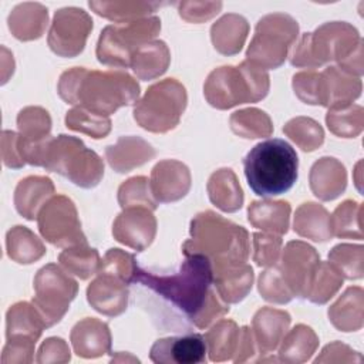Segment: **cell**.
Returning a JSON list of instances; mask_svg holds the SVG:
<instances>
[{
    "label": "cell",
    "mask_w": 364,
    "mask_h": 364,
    "mask_svg": "<svg viewBox=\"0 0 364 364\" xmlns=\"http://www.w3.org/2000/svg\"><path fill=\"white\" fill-rule=\"evenodd\" d=\"M57 92L67 104L109 117L138 101L139 84L127 71L74 67L60 75Z\"/></svg>",
    "instance_id": "1"
},
{
    "label": "cell",
    "mask_w": 364,
    "mask_h": 364,
    "mask_svg": "<svg viewBox=\"0 0 364 364\" xmlns=\"http://www.w3.org/2000/svg\"><path fill=\"white\" fill-rule=\"evenodd\" d=\"M134 283L154 291L195 324L212 290L213 270L205 256L189 255L171 274H155L138 266Z\"/></svg>",
    "instance_id": "2"
},
{
    "label": "cell",
    "mask_w": 364,
    "mask_h": 364,
    "mask_svg": "<svg viewBox=\"0 0 364 364\" xmlns=\"http://www.w3.org/2000/svg\"><path fill=\"white\" fill-rule=\"evenodd\" d=\"M330 61L351 75H363V40L346 21L324 23L313 33H304L290 55V64L299 68H317Z\"/></svg>",
    "instance_id": "3"
},
{
    "label": "cell",
    "mask_w": 364,
    "mask_h": 364,
    "mask_svg": "<svg viewBox=\"0 0 364 364\" xmlns=\"http://www.w3.org/2000/svg\"><path fill=\"white\" fill-rule=\"evenodd\" d=\"M189 233L191 237L182 245L183 255L205 256L212 270L243 264L249 257L247 230L213 210L198 213L191 220Z\"/></svg>",
    "instance_id": "4"
},
{
    "label": "cell",
    "mask_w": 364,
    "mask_h": 364,
    "mask_svg": "<svg viewBox=\"0 0 364 364\" xmlns=\"http://www.w3.org/2000/svg\"><path fill=\"white\" fill-rule=\"evenodd\" d=\"M245 176L255 195L277 196L291 189L299 176V158L284 139L272 138L255 145L243 159Z\"/></svg>",
    "instance_id": "5"
},
{
    "label": "cell",
    "mask_w": 364,
    "mask_h": 364,
    "mask_svg": "<svg viewBox=\"0 0 364 364\" xmlns=\"http://www.w3.org/2000/svg\"><path fill=\"white\" fill-rule=\"evenodd\" d=\"M269 88L267 71L245 60L239 65L215 68L203 84V94L213 108L229 109L263 100Z\"/></svg>",
    "instance_id": "6"
},
{
    "label": "cell",
    "mask_w": 364,
    "mask_h": 364,
    "mask_svg": "<svg viewBox=\"0 0 364 364\" xmlns=\"http://www.w3.org/2000/svg\"><path fill=\"white\" fill-rule=\"evenodd\" d=\"M40 166L55 172L80 188H94L104 176V162L80 138L71 135L50 136L41 151Z\"/></svg>",
    "instance_id": "7"
},
{
    "label": "cell",
    "mask_w": 364,
    "mask_h": 364,
    "mask_svg": "<svg viewBox=\"0 0 364 364\" xmlns=\"http://www.w3.org/2000/svg\"><path fill=\"white\" fill-rule=\"evenodd\" d=\"M185 87L175 78H165L152 84L145 95L134 105L136 124L155 134H165L176 128L186 108Z\"/></svg>",
    "instance_id": "8"
},
{
    "label": "cell",
    "mask_w": 364,
    "mask_h": 364,
    "mask_svg": "<svg viewBox=\"0 0 364 364\" xmlns=\"http://www.w3.org/2000/svg\"><path fill=\"white\" fill-rule=\"evenodd\" d=\"M161 31V20L156 16L144 17L128 23L107 26L97 43V60L108 67H131L135 51L152 41Z\"/></svg>",
    "instance_id": "9"
},
{
    "label": "cell",
    "mask_w": 364,
    "mask_h": 364,
    "mask_svg": "<svg viewBox=\"0 0 364 364\" xmlns=\"http://www.w3.org/2000/svg\"><path fill=\"white\" fill-rule=\"evenodd\" d=\"M299 36L297 21L286 13H272L262 17L246 51V60L263 70L279 68Z\"/></svg>",
    "instance_id": "10"
},
{
    "label": "cell",
    "mask_w": 364,
    "mask_h": 364,
    "mask_svg": "<svg viewBox=\"0 0 364 364\" xmlns=\"http://www.w3.org/2000/svg\"><path fill=\"white\" fill-rule=\"evenodd\" d=\"M31 303L43 316L47 327L57 324L78 293L77 282L68 272L54 263L43 266L34 277Z\"/></svg>",
    "instance_id": "11"
},
{
    "label": "cell",
    "mask_w": 364,
    "mask_h": 364,
    "mask_svg": "<svg viewBox=\"0 0 364 364\" xmlns=\"http://www.w3.org/2000/svg\"><path fill=\"white\" fill-rule=\"evenodd\" d=\"M37 225L41 236L57 247L85 245L87 237L81 230V222L74 202L64 196H53L40 210Z\"/></svg>",
    "instance_id": "12"
},
{
    "label": "cell",
    "mask_w": 364,
    "mask_h": 364,
    "mask_svg": "<svg viewBox=\"0 0 364 364\" xmlns=\"http://www.w3.org/2000/svg\"><path fill=\"white\" fill-rule=\"evenodd\" d=\"M92 30V18L81 9L64 7L55 11L47 43L60 57H77L85 47Z\"/></svg>",
    "instance_id": "13"
},
{
    "label": "cell",
    "mask_w": 364,
    "mask_h": 364,
    "mask_svg": "<svg viewBox=\"0 0 364 364\" xmlns=\"http://www.w3.org/2000/svg\"><path fill=\"white\" fill-rule=\"evenodd\" d=\"M320 263L317 250L306 242H289L276 263L293 297L307 299L314 272Z\"/></svg>",
    "instance_id": "14"
},
{
    "label": "cell",
    "mask_w": 364,
    "mask_h": 364,
    "mask_svg": "<svg viewBox=\"0 0 364 364\" xmlns=\"http://www.w3.org/2000/svg\"><path fill=\"white\" fill-rule=\"evenodd\" d=\"M156 219L146 208H128L115 218L112 236L117 242L136 250H145L155 239Z\"/></svg>",
    "instance_id": "15"
},
{
    "label": "cell",
    "mask_w": 364,
    "mask_h": 364,
    "mask_svg": "<svg viewBox=\"0 0 364 364\" xmlns=\"http://www.w3.org/2000/svg\"><path fill=\"white\" fill-rule=\"evenodd\" d=\"M206 341L199 333L166 337L156 340L149 351V358L156 364H198L206 361Z\"/></svg>",
    "instance_id": "16"
},
{
    "label": "cell",
    "mask_w": 364,
    "mask_h": 364,
    "mask_svg": "<svg viewBox=\"0 0 364 364\" xmlns=\"http://www.w3.org/2000/svg\"><path fill=\"white\" fill-rule=\"evenodd\" d=\"M149 183L158 203L176 202L191 189V172L181 161L164 159L152 168Z\"/></svg>",
    "instance_id": "17"
},
{
    "label": "cell",
    "mask_w": 364,
    "mask_h": 364,
    "mask_svg": "<svg viewBox=\"0 0 364 364\" xmlns=\"http://www.w3.org/2000/svg\"><path fill=\"white\" fill-rule=\"evenodd\" d=\"M129 290L128 284L108 273L98 272L97 277L87 287L90 306L108 317H117L127 310Z\"/></svg>",
    "instance_id": "18"
},
{
    "label": "cell",
    "mask_w": 364,
    "mask_h": 364,
    "mask_svg": "<svg viewBox=\"0 0 364 364\" xmlns=\"http://www.w3.org/2000/svg\"><path fill=\"white\" fill-rule=\"evenodd\" d=\"M291 317L286 310L273 307L259 309L252 320V333L259 351V361L263 354H270L277 348L289 330Z\"/></svg>",
    "instance_id": "19"
},
{
    "label": "cell",
    "mask_w": 364,
    "mask_h": 364,
    "mask_svg": "<svg viewBox=\"0 0 364 364\" xmlns=\"http://www.w3.org/2000/svg\"><path fill=\"white\" fill-rule=\"evenodd\" d=\"M361 80L337 65H330L320 73V105L338 107L351 104L361 95Z\"/></svg>",
    "instance_id": "20"
},
{
    "label": "cell",
    "mask_w": 364,
    "mask_h": 364,
    "mask_svg": "<svg viewBox=\"0 0 364 364\" xmlns=\"http://www.w3.org/2000/svg\"><path fill=\"white\" fill-rule=\"evenodd\" d=\"M73 350L78 357L97 358L111 353V331L107 323L85 317L70 333Z\"/></svg>",
    "instance_id": "21"
},
{
    "label": "cell",
    "mask_w": 364,
    "mask_h": 364,
    "mask_svg": "<svg viewBox=\"0 0 364 364\" xmlns=\"http://www.w3.org/2000/svg\"><path fill=\"white\" fill-rule=\"evenodd\" d=\"M155 155L156 151L149 142L134 135L119 136L114 145L105 148L107 162L118 173L129 172L149 162Z\"/></svg>",
    "instance_id": "22"
},
{
    "label": "cell",
    "mask_w": 364,
    "mask_h": 364,
    "mask_svg": "<svg viewBox=\"0 0 364 364\" xmlns=\"http://www.w3.org/2000/svg\"><path fill=\"white\" fill-rule=\"evenodd\" d=\"M309 182L316 198L324 202L333 200L346 191L347 172L338 159L323 156L313 164Z\"/></svg>",
    "instance_id": "23"
},
{
    "label": "cell",
    "mask_w": 364,
    "mask_h": 364,
    "mask_svg": "<svg viewBox=\"0 0 364 364\" xmlns=\"http://www.w3.org/2000/svg\"><path fill=\"white\" fill-rule=\"evenodd\" d=\"M54 183L47 176L31 175L21 179L14 189L16 210L27 220L38 218L40 210L54 196Z\"/></svg>",
    "instance_id": "24"
},
{
    "label": "cell",
    "mask_w": 364,
    "mask_h": 364,
    "mask_svg": "<svg viewBox=\"0 0 364 364\" xmlns=\"http://www.w3.org/2000/svg\"><path fill=\"white\" fill-rule=\"evenodd\" d=\"M48 328L33 303L18 301L6 314V340L36 343L43 330Z\"/></svg>",
    "instance_id": "25"
},
{
    "label": "cell",
    "mask_w": 364,
    "mask_h": 364,
    "mask_svg": "<svg viewBox=\"0 0 364 364\" xmlns=\"http://www.w3.org/2000/svg\"><path fill=\"white\" fill-rule=\"evenodd\" d=\"M328 320L340 331H357L364 324V291L348 287L336 303L328 307Z\"/></svg>",
    "instance_id": "26"
},
{
    "label": "cell",
    "mask_w": 364,
    "mask_h": 364,
    "mask_svg": "<svg viewBox=\"0 0 364 364\" xmlns=\"http://www.w3.org/2000/svg\"><path fill=\"white\" fill-rule=\"evenodd\" d=\"M9 28L20 41L40 38L48 23L47 9L40 3H21L9 14Z\"/></svg>",
    "instance_id": "27"
},
{
    "label": "cell",
    "mask_w": 364,
    "mask_h": 364,
    "mask_svg": "<svg viewBox=\"0 0 364 364\" xmlns=\"http://www.w3.org/2000/svg\"><path fill=\"white\" fill-rule=\"evenodd\" d=\"M249 34L247 20L235 13L225 14L210 27V38L215 50L223 55H235L245 46Z\"/></svg>",
    "instance_id": "28"
},
{
    "label": "cell",
    "mask_w": 364,
    "mask_h": 364,
    "mask_svg": "<svg viewBox=\"0 0 364 364\" xmlns=\"http://www.w3.org/2000/svg\"><path fill=\"white\" fill-rule=\"evenodd\" d=\"M290 212L286 200H253L247 208V219L253 228L282 236L289 230Z\"/></svg>",
    "instance_id": "29"
},
{
    "label": "cell",
    "mask_w": 364,
    "mask_h": 364,
    "mask_svg": "<svg viewBox=\"0 0 364 364\" xmlns=\"http://www.w3.org/2000/svg\"><path fill=\"white\" fill-rule=\"evenodd\" d=\"M253 279V269L247 263L213 270V286L228 304L242 301L252 290Z\"/></svg>",
    "instance_id": "30"
},
{
    "label": "cell",
    "mask_w": 364,
    "mask_h": 364,
    "mask_svg": "<svg viewBox=\"0 0 364 364\" xmlns=\"http://www.w3.org/2000/svg\"><path fill=\"white\" fill-rule=\"evenodd\" d=\"M210 202L223 212L233 213L243 205V191L230 168L215 171L206 185Z\"/></svg>",
    "instance_id": "31"
},
{
    "label": "cell",
    "mask_w": 364,
    "mask_h": 364,
    "mask_svg": "<svg viewBox=\"0 0 364 364\" xmlns=\"http://www.w3.org/2000/svg\"><path fill=\"white\" fill-rule=\"evenodd\" d=\"M293 229L299 236L314 242H327L333 237L330 213L316 202H304L296 209Z\"/></svg>",
    "instance_id": "32"
},
{
    "label": "cell",
    "mask_w": 364,
    "mask_h": 364,
    "mask_svg": "<svg viewBox=\"0 0 364 364\" xmlns=\"http://www.w3.org/2000/svg\"><path fill=\"white\" fill-rule=\"evenodd\" d=\"M171 63V53L168 46L161 40H152L141 46L131 61L134 74L144 81L158 78L162 75Z\"/></svg>",
    "instance_id": "33"
},
{
    "label": "cell",
    "mask_w": 364,
    "mask_h": 364,
    "mask_svg": "<svg viewBox=\"0 0 364 364\" xmlns=\"http://www.w3.org/2000/svg\"><path fill=\"white\" fill-rule=\"evenodd\" d=\"M318 347V337L314 330L306 324L294 326L280 341L279 361L300 364L311 358Z\"/></svg>",
    "instance_id": "34"
},
{
    "label": "cell",
    "mask_w": 364,
    "mask_h": 364,
    "mask_svg": "<svg viewBox=\"0 0 364 364\" xmlns=\"http://www.w3.org/2000/svg\"><path fill=\"white\" fill-rule=\"evenodd\" d=\"M7 256L18 264H31L46 255V246L28 228L17 225L6 235Z\"/></svg>",
    "instance_id": "35"
},
{
    "label": "cell",
    "mask_w": 364,
    "mask_h": 364,
    "mask_svg": "<svg viewBox=\"0 0 364 364\" xmlns=\"http://www.w3.org/2000/svg\"><path fill=\"white\" fill-rule=\"evenodd\" d=\"M209 360L215 363L232 360L239 344L240 328L233 320H220L203 336Z\"/></svg>",
    "instance_id": "36"
},
{
    "label": "cell",
    "mask_w": 364,
    "mask_h": 364,
    "mask_svg": "<svg viewBox=\"0 0 364 364\" xmlns=\"http://www.w3.org/2000/svg\"><path fill=\"white\" fill-rule=\"evenodd\" d=\"M88 6L101 17L115 23H128L154 13L161 3L158 1H90Z\"/></svg>",
    "instance_id": "37"
},
{
    "label": "cell",
    "mask_w": 364,
    "mask_h": 364,
    "mask_svg": "<svg viewBox=\"0 0 364 364\" xmlns=\"http://www.w3.org/2000/svg\"><path fill=\"white\" fill-rule=\"evenodd\" d=\"M58 262L63 269L81 280H87L97 274L101 267V257L97 249L90 247L88 243L65 247L58 255Z\"/></svg>",
    "instance_id": "38"
},
{
    "label": "cell",
    "mask_w": 364,
    "mask_h": 364,
    "mask_svg": "<svg viewBox=\"0 0 364 364\" xmlns=\"http://www.w3.org/2000/svg\"><path fill=\"white\" fill-rule=\"evenodd\" d=\"M326 124L340 138H355L364 128V109L357 104H347L328 108Z\"/></svg>",
    "instance_id": "39"
},
{
    "label": "cell",
    "mask_w": 364,
    "mask_h": 364,
    "mask_svg": "<svg viewBox=\"0 0 364 364\" xmlns=\"http://www.w3.org/2000/svg\"><path fill=\"white\" fill-rule=\"evenodd\" d=\"M229 125L233 134L246 139L264 138L273 134L270 117L259 108L235 111L229 118Z\"/></svg>",
    "instance_id": "40"
},
{
    "label": "cell",
    "mask_w": 364,
    "mask_h": 364,
    "mask_svg": "<svg viewBox=\"0 0 364 364\" xmlns=\"http://www.w3.org/2000/svg\"><path fill=\"white\" fill-rule=\"evenodd\" d=\"M361 215H363V205L347 199L340 203L333 215H330V226L333 236L337 237H353V239H363V229H361Z\"/></svg>",
    "instance_id": "41"
},
{
    "label": "cell",
    "mask_w": 364,
    "mask_h": 364,
    "mask_svg": "<svg viewBox=\"0 0 364 364\" xmlns=\"http://www.w3.org/2000/svg\"><path fill=\"white\" fill-rule=\"evenodd\" d=\"M17 128L24 142L38 144L51 136V117L41 107H26L17 115Z\"/></svg>",
    "instance_id": "42"
},
{
    "label": "cell",
    "mask_w": 364,
    "mask_h": 364,
    "mask_svg": "<svg viewBox=\"0 0 364 364\" xmlns=\"http://www.w3.org/2000/svg\"><path fill=\"white\" fill-rule=\"evenodd\" d=\"M283 132L304 152L316 151L324 142L321 125L309 117L291 118L284 124Z\"/></svg>",
    "instance_id": "43"
},
{
    "label": "cell",
    "mask_w": 364,
    "mask_h": 364,
    "mask_svg": "<svg viewBox=\"0 0 364 364\" xmlns=\"http://www.w3.org/2000/svg\"><path fill=\"white\" fill-rule=\"evenodd\" d=\"M65 127L100 139L111 132V119L107 115L95 114L82 107H74L65 114Z\"/></svg>",
    "instance_id": "44"
},
{
    "label": "cell",
    "mask_w": 364,
    "mask_h": 364,
    "mask_svg": "<svg viewBox=\"0 0 364 364\" xmlns=\"http://www.w3.org/2000/svg\"><path fill=\"white\" fill-rule=\"evenodd\" d=\"M343 280L340 272L330 262L320 260L310 284L307 300L316 304L327 303L338 291Z\"/></svg>",
    "instance_id": "45"
},
{
    "label": "cell",
    "mask_w": 364,
    "mask_h": 364,
    "mask_svg": "<svg viewBox=\"0 0 364 364\" xmlns=\"http://www.w3.org/2000/svg\"><path fill=\"white\" fill-rule=\"evenodd\" d=\"M328 262L340 272L343 279H361L364 273V249L361 245L340 243L330 250Z\"/></svg>",
    "instance_id": "46"
},
{
    "label": "cell",
    "mask_w": 364,
    "mask_h": 364,
    "mask_svg": "<svg viewBox=\"0 0 364 364\" xmlns=\"http://www.w3.org/2000/svg\"><path fill=\"white\" fill-rule=\"evenodd\" d=\"M118 203L122 209L146 208L155 210L158 202L152 195L149 179L145 176H132L118 188Z\"/></svg>",
    "instance_id": "47"
},
{
    "label": "cell",
    "mask_w": 364,
    "mask_h": 364,
    "mask_svg": "<svg viewBox=\"0 0 364 364\" xmlns=\"http://www.w3.org/2000/svg\"><path fill=\"white\" fill-rule=\"evenodd\" d=\"M257 289L266 301L274 304H286L293 299V294L287 287L277 264L269 266L260 273Z\"/></svg>",
    "instance_id": "48"
},
{
    "label": "cell",
    "mask_w": 364,
    "mask_h": 364,
    "mask_svg": "<svg viewBox=\"0 0 364 364\" xmlns=\"http://www.w3.org/2000/svg\"><path fill=\"white\" fill-rule=\"evenodd\" d=\"M136 269H138V263L134 255L114 247V249H109L105 253L104 259L101 260L100 272L112 274L124 280L127 284H131L134 283Z\"/></svg>",
    "instance_id": "49"
},
{
    "label": "cell",
    "mask_w": 364,
    "mask_h": 364,
    "mask_svg": "<svg viewBox=\"0 0 364 364\" xmlns=\"http://www.w3.org/2000/svg\"><path fill=\"white\" fill-rule=\"evenodd\" d=\"M282 236L269 232L253 233V262L259 267H269L279 262L282 255Z\"/></svg>",
    "instance_id": "50"
},
{
    "label": "cell",
    "mask_w": 364,
    "mask_h": 364,
    "mask_svg": "<svg viewBox=\"0 0 364 364\" xmlns=\"http://www.w3.org/2000/svg\"><path fill=\"white\" fill-rule=\"evenodd\" d=\"M294 94L309 105H320V73L301 71L293 75Z\"/></svg>",
    "instance_id": "51"
},
{
    "label": "cell",
    "mask_w": 364,
    "mask_h": 364,
    "mask_svg": "<svg viewBox=\"0 0 364 364\" xmlns=\"http://www.w3.org/2000/svg\"><path fill=\"white\" fill-rule=\"evenodd\" d=\"M222 9V1H181L179 16L188 23H203L216 16Z\"/></svg>",
    "instance_id": "52"
},
{
    "label": "cell",
    "mask_w": 364,
    "mask_h": 364,
    "mask_svg": "<svg viewBox=\"0 0 364 364\" xmlns=\"http://www.w3.org/2000/svg\"><path fill=\"white\" fill-rule=\"evenodd\" d=\"M71 360V353L68 344L60 338V337H48L46 338L38 351H37V358L36 361L40 364H47V363H68Z\"/></svg>",
    "instance_id": "53"
},
{
    "label": "cell",
    "mask_w": 364,
    "mask_h": 364,
    "mask_svg": "<svg viewBox=\"0 0 364 364\" xmlns=\"http://www.w3.org/2000/svg\"><path fill=\"white\" fill-rule=\"evenodd\" d=\"M1 159L7 168L20 169L26 165L20 146V135L14 131L1 132Z\"/></svg>",
    "instance_id": "54"
},
{
    "label": "cell",
    "mask_w": 364,
    "mask_h": 364,
    "mask_svg": "<svg viewBox=\"0 0 364 364\" xmlns=\"http://www.w3.org/2000/svg\"><path fill=\"white\" fill-rule=\"evenodd\" d=\"M363 357L360 353L350 348L347 344L333 341L327 344L320 355L314 358V363H361Z\"/></svg>",
    "instance_id": "55"
},
{
    "label": "cell",
    "mask_w": 364,
    "mask_h": 364,
    "mask_svg": "<svg viewBox=\"0 0 364 364\" xmlns=\"http://www.w3.org/2000/svg\"><path fill=\"white\" fill-rule=\"evenodd\" d=\"M36 343L7 340L1 351V364H28L33 361Z\"/></svg>",
    "instance_id": "56"
},
{
    "label": "cell",
    "mask_w": 364,
    "mask_h": 364,
    "mask_svg": "<svg viewBox=\"0 0 364 364\" xmlns=\"http://www.w3.org/2000/svg\"><path fill=\"white\" fill-rule=\"evenodd\" d=\"M256 354H259L256 341L252 333V328L249 326L240 327V337L237 350L232 358L233 363H246V361H259Z\"/></svg>",
    "instance_id": "57"
}]
</instances>
